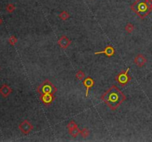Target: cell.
<instances>
[{"instance_id": "cell-19", "label": "cell", "mask_w": 152, "mask_h": 142, "mask_svg": "<svg viewBox=\"0 0 152 142\" xmlns=\"http://www.w3.org/2000/svg\"><path fill=\"white\" fill-rule=\"evenodd\" d=\"M78 127L77 124H76V123L75 122V121H73V120L71 121L70 122H69L68 124V125H67L68 129V131H69V130H72V129L75 128V127Z\"/></svg>"}, {"instance_id": "cell-1", "label": "cell", "mask_w": 152, "mask_h": 142, "mask_svg": "<svg viewBox=\"0 0 152 142\" xmlns=\"http://www.w3.org/2000/svg\"><path fill=\"white\" fill-rule=\"evenodd\" d=\"M101 99L111 110H115L125 101L126 96L116 85H113L102 94Z\"/></svg>"}, {"instance_id": "cell-10", "label": "cell", "mask_w": 152, "mask_h": 142, "mask_svg": "<svg viewBox=\"0 0 152 142\" xmlns=\"http://www.w3.org/2000/svg\"><path fill=\"white\" fill-rule=\"evenodd\" d=\"M13 92V90L11 87L8 86L6 84H4L0 87V94L2 95L4 98H7L11 95V93Z\"/></svg>"}, {"instance_id": "cell-5", "label": "cell", "mask_w": 152, "mask_h": 142, "mask_svg": "<svg viewBox=\"0 0 152 142\" xmlns=\"http://www.w3.org/2000/svg\"><path fill=\"white\" fill-rule=\"evenodd\" d=\"M19 129L21 131L22 133L24 135H28L30 132L34 130V126L30 121L27 120H24L22 122H21L19 125Z\"/></svg>"}, {"instance_id": "cell-9", "label": "cell", "mask_w": 152, "mask_h": 142, "mask_svg": "<svg viewBox=\"0 0 152 142\" xmlns=\"http://www.w3.org/2000/svg\"><path fill=\"white\" fill-rule=\"evenodd\" d=\"M82 84L85 86V87L86 88V93H85V97L88 96V91L90 89L93 87L94 86V81L91 77L88 76V77L85 78L83 81H82Z\"/></svg>"}, {"instance_id": "cell-15", "label": "cell", "mask_w": 152, "mask_h": 142, "mask_svg": "<svg viewBox=\"0 0 152 142\" xmlns=\"http://www.w3.org/2000/svg\"><path fill=\"white\" fill-rule=\"evenodd\" d=\"M125 31L128 33H131L134 30V26L132 23H128L125 27Z\"/></svg>"}, {"instance_id": "cell-18", "label": "cell", "mask_w": 152, "mask_h": 142, "mask_svg": "<svg viewBox=\"0 0 152 142\" xmlns=\"http://www.w3.org/2000/svg\"><path fill=\"white\" fill-rule=\"evenodd\" d=\"M17 41H18V39H17V38L15 37V36H11V37H10L9 39H8L9 44H11V46L15 45V44H17Z\"/></svg>"}, {"instance_id": "cell-4", "label": "cell", "mask_w": 152, "mask_h": 142, "mask_svg": "<svg viewBox=\"0 0 152 142\" xmlns=\"http://www.w3.org/2000/svg\"><path fill=\"white\" fill-rule=\"evenodd\" d=\"M130 67H128L126 69V70L122 71L116 76L115 80L116 82H118L119 85L122 87H124L128 83V82L131 81V77L128 75V71H129Z\"/></svg>"}, {"instance_id": "cell-13", "label": "cell", "mask_w": 152, "mask_h": 142, "mask_svg": "<svg viewBox=\"0 0 152 142\" xmlns=\"http://www.w3.org/2000/svg\"><path fill=\"white\" fill-rule=\"evenodd\" d=\"M80 130H79V127H75V128L72 129V130H69V134H70L73 138H76L80 134Z\"/></svg>"}, {"instance_id": "cell-7", "label": "cell", "mask_w": 152, "mask_h": 142, "mask_svg": "<svg viewBox=\"0 0 152 142\" xmlns=\"http://www.w3.org/2000/svg\"><path fill=\"white\" fill-rule=\"evenodd\" d=\"M71 40L69 39L66 36H62L58 40L57 44L61 48L65 50V49H67L71 44Z\"/></svg>"}, {"instance_id": "cell-3", "label": "cell", "mask_w": 152, "mask_h": 142, "mask_svg": "<svg viewBox=\"0 0 152 142\" xmlns=\"http://www.w3.org/2000/svg\"><path fill=\"white\" fill-rule=\"evenodd\" d=\"M37 91L42 95V94H54L57 92L56 87L48 79H45L43 82H42L37 87Z\"/></svg>"}, {"instance_id": "cell-20", "label": "cell", "mask_w": 152, "mask_h": 142, "mask_svg": "<svg viewBox=\"0 0 152 142\" xmlns=\"http://www.w3.org/2000/svg\"><path fill=\"white\" fill-rule=\"evenodd\" d=\"M2 19L0 18V24H2Z\"/></svg>"}, {"instance_id": "cell-6", "label": "cell", "mask_w": 152, "mask_h": 142, "mask_svg": "<svg viewBox=\"0 0 152 142\" xmlns=\"http://www.w3.org/2000/svg\"><path fill=\"white\" fill-rule=\"evenodd\" d=\"M55 95L53 94H42L40 96V100L42 102L45 104V106H49L54 101Z\"/></svg>"}, {"instance_id": "cell-21", "label": "cell", "mask_w": 152, "mask_h": 142, "mask_svg": "<svg viewBox=\"0 0 152 142\" xmlns=\"http://www.w3.org/2000/svg\"><path fill=\"white\" fill-rule=\"evenodd\" d=\"M0 69H1V67H0Z\"/></svg>"}, {"instance_id": "cell-2", "label": "cell", "mask_w": 152, "mask_h": 142, "mask_svg": "<svg viewBox=\"0 0 152 142\" xmlns=\"http://www.w3.org/2000/svg\"><path fill=\"white\" fill-rule=\"evenodd\" d=\"M130 8L140 19H144L152 11V0H136Z\"/></svg>"}, {"instance_id": "cell-8", "label": "cell", "mask_w": 152, "mask_h": 142, "mask_svg": "<svg viewBox=\"0 0 152 142\" xmlns=\"http://www.w3.org/2000/svg\"><path fill=\"white\" fill-rule=\"evenodd\" d=\"M115 53V49L114 48V47L111 45H108L105 47L102 51H99V52H95L94 55H99V54H105L107 57L111 58Z\"/></svg>"}, {"instance_id": "cell-17", "label": "cell", "mask_w": 152, "mask_h": 142, "mask_svg": "<svg viewBox=\"0 0 152 142\" xmlns=\"http://www.w3.org/2000/svg\"><path fill=\"white\" fill-rule=\"evenodd\" d=\"M80 135L84 138H86L90 135L89 130L87 128H83L82 130H80Z\"/></svg>"}, {"instance_id": "cell-11", "label": "cell", "mask_w": 152, "mask_h": 142, "mask_svg": "<svg viewBox=\"0 0 152 142\" xmlns=\"http://www.w3.org/2000/svg\"><path fill=\"white\" fill-rule=\"evenodd\" d=\"M146 62H147V59L143 54H138L134 58V64L139 67L144 66Z\"/></svg>"}, {"instance_id": "cell-12", "label": "cell", "mask_w": 152, "mask_h": 142, "mask_svg": "<svg viewBox=\"0 0 152 142\" xmlns=\"http://www.w3.org/2000/svg\"><path fill=\"white\" fill-rule=\"evenodd\" d=\"M58 17H59L60 19L63 20V21H66V20H68L70 18V14H69L68 12H67V11H63L59 14Z\"/></svg>"}, {"instance_id": "cell-16", "label": "cell", "mask_w": 152, "mask_h": 142, "mask_svg": "<svg viewBox=\"0 0 152 142\" xmlns=\"http://www.w3.org/2000/svg\"><path fill=\"white\" fill-rule=\"evenodd\" d=\"M5 9H6V11L8 13H9V14H12V13L14 12V11L16 10V7H15V5H14V4L10 3V4H8V5H7L6 8H5Z\"/></svg>"}, {"instance_id": "cell-14", "label": "cell", "mask_w": 152, "mask_h": 142, "mask_svg": "<svg viewBox=\"0 0 152 142\" xmlns=\"http://www.w3.org/2000/svg\"><path fill=\"white\" fill-rule=\"evenodd\" d=\"M75 77L77 80L82 81L85 79V73L82 70H79L75 75Z\"/></svg>"}]
</instances>
